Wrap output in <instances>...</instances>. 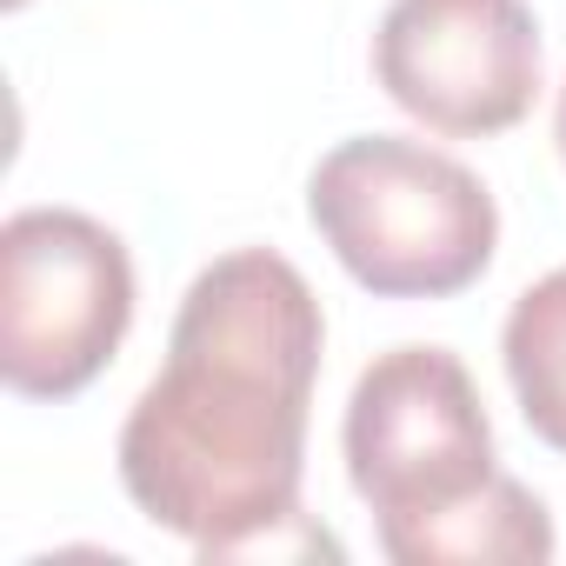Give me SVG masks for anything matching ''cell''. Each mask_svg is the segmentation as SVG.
Wrapping results in <instances>:
<instances>
[{"instance_id":"cell-6","label":"cell","mask_w":566,"mask_h":566,"mask_svg":"<svg viewBox=\"0 0 566 566\" xmlns=\"http://www.w3.org/2000/svg\"><path fill=\"white\" fill-rule=\"evenodd\" d=\"M380 553L394 566H533L553 559V520L539 493H526L513 473H493L473 500L447 506L440 520L400 533Z\"/></svg>"},{"instance_id":"cell-1","label":"cell","mask_w":566,"mask_h":566,"mask_svg":"<svg viewBox=\"0 0 566 566\" xmlns=\"http://www.w3.org/2000/svg\"><path fill=\"white\" fill-rule=\"evenodd\" d=\"M321 347L327 321L294 260L240 247L200 266L167 367L120 427L127 500L200 559H340V539L301 513Z\"/></svg>"},{"instance_id":"cell-2","label":"cell","mask_w":566,"mask_h":566,"mask_svg":"<svg viewBox=\"0 0 566 566\" xmlns=\"http://www.w3.org/2000/svg\"><path fill=\"white\" fill-rule=\"evenodd\" d=\"M307 213L334 260L380 301L467 294L500 247V207L480 174L407 134L340 140L307 180Z\"/></svg>"},{"instance_id":"cell-3","label":"cell","mask_w":566,"mask_h":566,"mask_svg":"<svg viewBox=\"0 0 566 566\" xmlns=\"http://www.w3.org/2000/svg\"><path fill=\"white\" fill-rule=\"evenodd\" d=\"M134 327V260L74 207H21L0 227V380L21 400H74Z\"/></svg>"},{"instance_id":"cell-5","label":"cell","mask_w":566,"mask_h":566,"mask_svg":"<svg viewBox=\"0 0 566 566\" xmlns=\"http://www.w3.org/2000/svg\"><path fill=\"white\" fill-rule=\"evenodd\" d=\"M374 81L433 134H506L539 94V21L526 0H394L374 34Z\"/></svg>"},{"instance_id":"cell-4","label":"cell","mask_w":566,"mask_h":566,"mask_svg":"<svg viewBox=\"0 0 566 566\" xmlns=\"http://www.w3.org/2000/svg\"><path fill=\"white\" fill-rule=\"evenodd\" d=\"M347 480L374 506L380 546L473 500L493 467V427L473 374L447 347H394L380 354L347 400Z\"/></svg>"},{"instance_id":"cell-8","label":"cell","mask_w":566,"mask_h":566,"mask_svg":"<svg viewBox=\"0 0 566 566\" xmlns=\"http://www.w3.org/2000/svg\"><path fill=\"white\" fill-rule=\"evenodd\" d=\"M553 134H559V160H566V87H559V127Z\"/></svg>"},{"instance_id":"cell-9","label":"cell","mask_w":566,"mask_h":566,"mask_svg":"<svg viewBox=\"0 0 566 566\" xmlns=\"http://www.w3.org/2000/svg\"><path fill=\"white\" fill-rule=\"evenodd\" d=\"M0 8H28V0H0Z\"/></svg>"},{"instance_id":"cell-7","label":"cell","mask_w":566,"mask_h":566,"mask_svg":"<svg viewBox=\"0 0 566 566\" xmlns=\"http://www.w3.org/2000/svg\"><path fill=\"white\" fill-rule=\"evenodd\" d=\"M500 360H506V380L533 440L566 453V266L539 273L513 301L500 327Z\"/></svg>"}]
</instances>
